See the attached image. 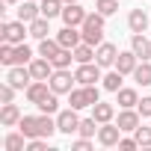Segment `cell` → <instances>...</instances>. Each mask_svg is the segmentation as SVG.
I'll list each match as a JSON object with an SVG mask.
<instances>
[{
    "mask_svg": "<svg viewBox=\"0 0 151 151\" xmlns=\"http://www.w3.org/2000/svg\"><path fill=\"white\" fill-rule=\"evenodd\" d=\"M47 83H50V89H53L56 95H68V92L74 89V83H77V77H74L68 68H56V71L50 74Z\"/></svg>",
    "mask_w": 151,
    "mask_h": 151,
    "instance_id": "5",
    "label": "cell"
},
{
    "mask_svg": "<svg viewBox=\"0 0 151 151\" xmlns=\"http://www.w3.org/2000/svg\"><path fill=\"white\" fill-rule=\"evenodd\" d=\"M130 50L139 59H151V39H145V33H133L130 36Z\"/></svg>",
    "mask_w": 151,
    "mask_h": 151,
    "instance_id": "16",
    "label": "cell"
},
{
    "mask_svg": "<svg viewBox=\"0 0 151 151\" xmlns=\"http://www.w3.org/2000/svg\"><path fill=\"white\" fill-rule=\"evenodd\" d=\"M56 42L62 45V47H68V50H74V47H77L80 42H83V33H80V27H62L59 33H56Z\"/></svg>",
    "mask_w": 151,
    "mask_h": 151,
    "instance_id": "15",
    "label": "cell"
},
{
    "mask_svg": "<svg viewBox=\"0 0 151 151\" xmlns=\"http://www.w3.org/2000/svg\"><path fill=\"white\" fill-rule=\"evenodd\" d=\"M80 33H83V42L86 45L98 47L104 42V15L101 12H89L86 21H83V27H80Z\"/></svg>",
    "mask_w": 151,
    "mask_h": 151,
    "instance_id": "2",
    "label": "cell"
},
{
    "mask_svg": "<svg viewBox=\"0 0 151 151\" xmlns=\"http://www.w3.org/2000/svg\"><path fill=\"white\" fill-rule=\"evenodd\" d=\"M24 36H30V24L21 21V18H18V21H3V24H0V39L9 42V45H21Z\"/></svg>",
    "mask_w": 151,
    "mask_h": 151,
    "instance_id": "4",
    "label": "cell"
},
{
    "mask_svg": "<svg viewBox=\"0 0 151 151\" xmlns=\"http://www.w3.org/2000/svg\"><path fill=\"white\" fill-rule=\"evenodd\" d=\"M74 77H77L80 86H95L98 80H104V74H101V65L98 62H80L77 71H74Z\"/></svg>",
    "mask_w": 151,
    "mask_h": 151,
    "instance_id": "6",
    "label": "cell"
},
{
    "mask_svg": "<svg viewBox=\"0 0 151 151\" xmlns=\"http://www.w3.org/2000/svg\"><path fill=\"white\" fill-rule=\"evenodd\" d=\"M6 80L15 86V89H27L30 83H33V74H30V65L24 68V65H12L9 68V74H6Z\"/></svg>",
    "mask_w": 151,
    "mask_h": 151,
    "instance_id": "14",
    "label": "cell"
},
{
    "mask_svg": "<svg viewBox=\"0 0 151 151\" xmlns=\"http://www.w3.org/2000/svg\"><path fill=\"white\" fill-rule=\"evenodd\" d=\"M21 107L18 104H3V110H0V124L3 127H18V122H21Z\"/></svg>",
    "mask_w": 151,
    "mask_h": 151,
    "instance_id": "17",
    "label": "cell"
},
{
    "mask_svg": "<svg viewBox=\"0 0 151 151\" xmlns=\"http://www.w3.org/2000/svg\"><path fill=\"white\" fill-rule=\"evenodd\" d=\"M18 130H21L27 139H36V136L50 139L59 127H56V119H50V113H42V116H21Z\"/></svg>",
    "mask_w": 151,
    "mask_h": 151,
    "instance_id": "1",
    "label": "cell"
},
{
    "mask_svg": "<svg viewBox=\"0 0 151 151\" xmlns=\"http://www.w3.org/2000/svg\"><path fill=\"white\" fill-rule=\"evenodd\" d=\"M56 127H59V133H77L80 130V116H77V110L74 107H68V110H59L56 113Z\"/></svg>",
    "mask_w": 151,
    "mask_h": 151,
    "instance_id": "7",
    "label": "cell"
},
{
    "mask_svg": "<svg viewBox=\"0 0 151 151\" xmlns=\"http://www.w3.org/2000/svg\"><path fill=\"white\" fill-rule=\"evenodd\" d=\"M71 148H74V151H89L92 142H89V136H80V139H74V142H71Z\"/></svg>",
    "mask_w": 151,
    "mask_h": 151,
    "instance_id": "38",
    "label": "cell"
},
{
    "mask_svg": "<svg viewBox=\"0 0 151 151\" xmlns=\"http://www.w3.org/2000/svg\"><path fill=\"white\" fill-rule=\"evenodd\" d=\"M59 50H62V45H59L56 39H42V42H39V56H47V59H53Z\"/></svg>",
    "mask_w": 151,
    "mask_h": 151,
    "instance_id": "27",
    "label": "cell"
},
{
    "mask_svg": "<svg viewBox=\"0 0 151 151\" xmlns=\"http://www.w3.org/2000/svg\"><path fill=\"white\" fill-rule=\"evenodd\" d=\"M62 3H77V0H62Z\"/></svg>",
    "mask_w": 151,
    "mask_h": 151,
    "instance_id": "40",
    "label": "cell"
},
{
    "mask_svg": "<svg viewBox=\"0 0 151 151\" xmlns=\"http://www.w3.org/2000/svg\"><path fill=\"white\" fill-rule=\"evenodd\" d=\"M133 136H136V142H139V148H151V127H136L133 130Z\"/></svg>",
    "mask_w": 151,
    "mask_h": 151,
    "instance_id": "34",
    "label": "cell"
},
{
    "mask_svg": "<svg viewBox=\"0 0 151 151\" xmlns=\"http://www.w3.org/2000/svg\"><path fill=\"white\" fill-rule=\"evenodd\" d=\"M92 116H95V122H113L116 119V107L113 104H107V101H98L95 107H92Z\"/></svg>",
    "mask_w": 151,
    "mask_h": 151,
    "instance_id": "22",
    "label": "cell"
},
{
    "mask_svg": "<svg viewBox=\"0 0 151 151\" xmlns=\"http://www.w3.org/2000/svg\"><path fill=\"white\" fill-rule=\"evenodd\" d=\"M39 110H42V113H50V116H53V113H59V101H56V92H50V95H47V98L39 104Z\"/></svg>",
    "mask_w": 151,
    "mask_h": 151,
    "instance_id": "33",
    "label": "cell"
},
{
    "mask_svg": "<svg viewBox=\"0 0 151 151\" xmlns=\"http://www.w3.org/2000/svg\"><path fill=\"white\" fill-rule=\"evenodd\" d=\"M116 56H119V47H116L113 42H101V45L95 47V62H98L101 68L116 65Z\"/></svg>",
    "mask_w": 151,
    "mask_h": 151,
    "instance_id": "11",
    "label": "cell"
},
{
    "mask_svg": "<svg viewBox=\"0 0 151 151\" xmlns=\"http://www.w3.org/2000/svg\"><path fill=\"white\" fill-rule=\"evenodd\" d=\"M39 6H42V15L45 18H56V15H62V6L65 3H62V0H42Z\"/></svg>",
    "mask_w": 151,
    "mask_h": 151,
    "instance_id": "29",
    "label": "cell"
},
{
    "mask_svg": "<svg viewBox=\"0 0 151 151\" xmlns=\"http://www.w3.org/2000/svg\"><path fill=\"white\" fill-rule=\"evenodd\" d=\"M47 24H50V18L39 15V18L30 24V36H33V39H39V42H42V39H47V33H50V27H47Z\"/></svg>",
    "mask_w": 151,
    "mask_h": 151,
    "instance_id": "24",
    "label": "cell"
},
{
    "mask_svg": "<svg viewBox=\"0 0 151 151\" xmlns=\"http://www.w3.org/2000/svg\"><path fill=\"white\" fill-rule=\"evenodd\" d=\"M136 65H139V56H136L133 50H119V56H116V68H119L122 74H133Z\"/></svg>",
    "mask_w": 151,
    "mask_h": 151,
    "instance_id": "18",
    "label": "cell"
},
{
    "mask_svg": "<svg viewBox=\"0 0 151 151\" xmlns=\"http://www.w3.org/2000/svg\"><path fill=\"white\" fill-rule=\"evenodd\" d=\"M39 15H42V6L36 3V0H24V3L18 6V18H21V21H27V24H33Z\"/></svg>",
    "mask_w": 151,
    "mask_h": 151,
    "instance_id": "21",
    "label": "cell"
},
{
    "mask_svg": "<svg viewBox=\"0 0 151 151\" xmlns=\"http://www.w3.org/2000/svg\"><path fill=\"white\" fill-rule=\"evenodd\" d=\"M98 101H101V89H98V83H95V86H77V89L68 92V104H71L74 110L95 107Z\"/></svg>",
    "mask_w": 151,
    "mask_h": 151,
    "instance_id": "3",
    "label": "cell"
},
{
    "mask_svg": "<svg viewBox=\"0 0 151 151\" xmlns=\"http://www.w3.org/2000/svg\"><path fill=\"white\" fill-rule=\"evenodd\" d=\"M30 62H33V50H30L24 42L15 45V47H12V56H9V68H12V65H30Z\"/></svg>",
    "mask_w": 151,
    "mask_h": 151,
    "instance_id": "20",
    "label": "cell"
},
{
    "mask_svg": "<svg viewBox=\"0 0 151 151\" xmlns=\"http://www.w3.org/2000/svg\"><path fill=\"white\" fill-rule=\"evenodd\" d=\"M122 77H124V74L116 68V71H110V74H104V80H101V86L107 89V92H119L122 89Z\"/></svg>",
    "mask_w": 151,
    "mask_h": 151,
    "instance_id": "28",
    "label": "cell"
},
{
    "mask_svg": "<svg viewBox=\"0 0 151 151\" xmlns=\"http://www.w3.org/2000/svg\"><path fill=\"white\" fill-rule=\"evenodd\" d=\"M136 110H139V116H142V119H151V95H145V98L136 104Z\"/></svg>",
    "mask_w": 151,
    "mask_h": 151,
    "instance_id": "36",
    "label": "cell"
},
{
    "mask_svg": "<svg viewBox=\"0 0 151 151\" xmlns=\"http://www.w3.org/2000/svg\"><path fill=\"white\" fill-rule=\"evenodd\" d=\"M15 92H18V89L6 80L3 86H0V101H3V104H12V101H15Z\"/></svg>",
    "mask_w": 151,
    "mask_h": 151,
    "instance_id": "35",
    "label": "cell"
},
{
    "mask_svg": "<svg viewBox=\"0 0 151 151\" xmlns=\"http://www.w3.org/2000/svg\"><path fill=\"white\" fill-rule=\"evenodd\" d=\"M74 62H95V47L92 45H86V42H80L77 47H74Z\"/></svg>",
    "mask_w": 151,
    "mask_h": 151,
    "instance_id": "26",
    "label": "cell"
},
{
    "mask_svg": "<svg viewBox=\"0 0 151 151\" xmlns=\"http://www.w3.org/2000/svg\"><path fill=\"white\" fill-rule=\"evenodd\" d=\"M122 133H124V130H122L116 122H104V124L98 127V142H101V145H107V148H113V145H119Z\"/></svg>",
    "mask_w": 151,
    "mask_h": 151,
    "instance_id": "10",
    "label": "cell"
},
{
    "mask_svg": "<svg viewBox=\"0 0 151 151\" xmlns=\"http://www.w3.org/2000/svg\"><path fill=\"white\" fill-rule=\"evenodd\" d=\"M53 62L47 56H33L30 62V74H33V80H50V74H53Z\"/></svg>",
    "mask_w": 151,
    "mask_h": 151,
    "instance_id": "13",
    "label": "cell"
},
{
    "mask_svg": "<svg viewBox=\"0 0 151 151\" xmlns=\"http://www.w3.org/2000/svg\"><path fill=\"white\" fill-rule=\"evenodd\" d=\"M116 124H119L124 133H133V130L142 124V116H139V110H133V107H122V113H119Z\"/></svg>",
    "mask_w": 151,
    "mask_h": 151,
    "instance_id": "9",
    "label": "cell"
},
{
    "mask_svg": "<svg viewBox=\"0 0 151 151\" xmlns=\"http://www.w3.org/2000/svg\"><path fill=\"white\" fill-rule=\"evenodd\" d=\"M116 9H119V0H95V12H101L104 18L116 15Z\"/></svg>",
    "mask_w": 151,
    "mask_h": 151,
    "instance_id": "32",
    "label": "cell"
},
{
    "mask_svg": "<svg viewBox=\"0 0 151 151\" xmlns=\"http://www.w3.org/2000/svg\"><path fill=\"white\" fill-rule=\"evenodd\" d=\"M133 80L139 86H151V62L148 59H139V65L133 68Z\"/></svg>",
    "mask_w": 151,
    "mask_h": 151,
    "instance_id": "23",
    "label": "cell"
},
{
    "mask_svg": "<svg viewBox=\"0 0 151 151\" xmlns=\"http://www.w3.org/2000/svg\"><path fill=\"white\" fill-rule=\"evenodd\" d=\"M127 27H130V33H145L148 30V12L145 9H130Z\"/></svg>",
    "mask_w": 151,
    "mask_h": 151,
    "instance_id": "19",
    "label": "cell"
},
{
    "mask_svg": "<svg viewBox=\"0 0 151 151\" xmlns=\"http://www.w3.org/2000/svg\"><path fill=\"white\" fill-rule=\"evenodd\" d=\"M98 127H101V122H95V116H92V119H80V130H77V133L92 139V136L98 133Z\"/></svg>",
    "mask_w": 151,
    "mask_h": 151,
    "instance_id": "31",
    "label": "cell"
},
{
    "mask_svg": "<svg viewBox=\"0 0 151 151\" xmlns=\"http://www.w3.org/2000/svg\"><path fill=\"white\" fill-rule=\"evenodd\" d=\"M119 148L122 151H133V148H139V142H136V136H122L119 139Z\"/></svg>",
    "mask_w": 151,
    "mask_h": 151,
    "instance_id": "37",
    "label": "cell"
},
{
    "mask_svg": "<svg viewBox=\"0 0 151 151\" xmlns=\"http://www.w3.org/2000/svg\"><path fill=\"white\" fill-rule=\"evenodd\" d=\"M86 15H89V12H86V9H83L80 3H65V6H62V15H59V18H62V24H68V27H83Z\"/></svg>",
    "mask_w": 151,
    "mask_h": 151,
    "instance_id": "8",
    "label": "cell"
},
{
    "mask_svg": "<svg viewBox=\"0 0 151 151\" xmlns=\"http://www.w3.org/2000/svg\"><path fill=\"white\" fill-rule=\"evenodd\" d=\"M116 104H119V107H136V104H139L136 89H124V86H122V89L116 92Z\"/></svg>",
    "mask_w": 151,
    "mask_h": 151,
    "instance_id": "25",
    "label": "cell"
},
{
    "mask_svg": "<svg viewBox=\"0 0 151 151\" xmlns=\"http://www.w3.org/2000/svg\"><path fill=\"white\" fill-rule=\"evenodd\" d=\"M3 3H6V6H12V3H18V0H3Z\"/></svg>",
    "mask_w": 151,
    "mask_h": 151,
    "instance_id": "39",
    "label": "cell"
},
{
    "mask_svg": "<svg viewBox=\"0 0 151 151\" xmlns=\"http://www.w3.org/2000/svg\"><path fill=\"white\" fill-rule=\"evenodd\" d=\"M24 142H27V136L18 130V133H9V136L3 139V148H6V151H24Z\"/></svg>",
    "mask_w": 151,
    "mask_h": 151,
    "instance_id": "30",
    "label": "cell"
},
{
    "mask_svg": "<svg viewBox=\"0 0 151 151\" xmlns=\"http://www.w3.org/2000/svg\"><path fill=\"white\" fill-rule=\"evenodd\" d=\"M50 92H53V89H50V83H47V80H33V83L24 89L27 101H30V104H36V107H39V104H42V101H45Z\"/></svg>",
    "mask_w": 151,
    "mask_h": 151,
    "instance_id": "12",
    "label": "cell"
}]
</instances>
